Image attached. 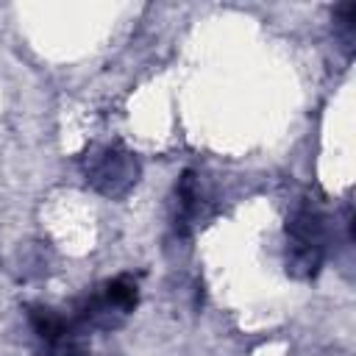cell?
Instances as JSON below:
<instances>
[{
    "mask_svg": "<svg viewBox=\"0 0 356 356\" xmlns=\"http://www.w3.org/2000/svg\"><path fill=\"white\" fill-rule=\"evenodd\" d=\"M328 228L325 217L303 203L286 220V273L295 278H314L325 259Z\"/></svg>",
    "mask_w": 356,
    "mask_h": 356,
    "instance_id": "obj_1",
    "label": "cell"
},
{
    "mask_svg": "<svg viewBox=\"0 0 356 356\" xmlns=\"http://www.w3.org/2000/svg\"><path fill=\"white\" fill-rule=\"evenodd\" d=\"M203 203H206V192H203V181L197 172L186 170L178 181V217H181V225H189L200 217L203 211Z\"/></svg>",
    "mask_w": 356,
    "mask_h": 356,
    "instance_id": "obj_3",
    "label": "cell"
},
{
    "mask_svg": "<svg viewBox=\"0 0 356 356\" xmlns=\"http://www.w3.org/2000/svg\"><path fill=\"white\" fill-rule=\"evenodd\" d=\"M334 28L342 39V44L350 50L353 39H356V3H342L334 14Z\"/></svg>",
    "mask_w": 356,
    "mask_h": 356,
    "instance_id": "obj_5",
    "label": "cell"
},
{
    "mask_svg": "<svg viewBox=\"0 0 356 356\" xmlns=\"http://www.w3.org/2000/svg\"><path fill=\"white\" fill-rule=\"evenodd\" d=\"M83 172H86V181L100 195H106V197H122L139 181V161L125 147L103 145V147H95V150L86 153Z\"/></svg>",
    "mask_w": 356,
    "mask_h": 356,
    "instance_id": "obj_2",
    "label": "cell"
},
{
    "mask_svg": "<svg viewBox=\"0 0 356 356\" xmlns=\"http://www.w3.org/2000/svg\"><path fill=\"white\" fill-rule=\"evenodd\" d=\"M103 298L125 317V314H131V312L136 309V303H139V284H136L134 275H117V278H111V281L103 286Z\"/></svg>",
    "mask_w": 356,
    "mask_h": 356,
    "instance_id": "obj_4",
    "label": "cell"
}]
</instances>
